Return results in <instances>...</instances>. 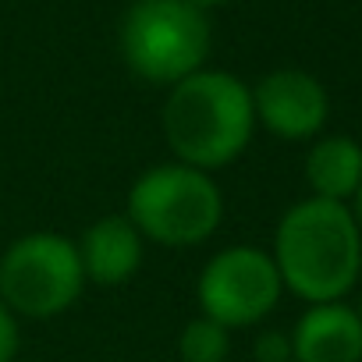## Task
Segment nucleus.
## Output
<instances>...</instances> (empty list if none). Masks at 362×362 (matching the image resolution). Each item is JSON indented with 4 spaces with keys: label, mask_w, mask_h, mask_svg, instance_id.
<instances>
[{
    "label": "nucleus",
    "mask_w": 362,
    "mask_h": 362,
    "mask_svg": "<svg viewBox=\"0 0 362 362\" xmlns=\"http://www.w3.org/2000/svg\"><path fill=\"white\" fill-rule=\"evenodd\" d=\"M351 199H355V214H351V217H355V224L362 228V185H358V192H355Z\"/></svg>",
    "instance_id": "2eb2a0df"
},
{
    "label": "nucleus",
    "mask_w": 362,
    "mask_h": 362,
    "mask_svg": "<svg viewBox=\"0 0 362 362\" xmlns=\"http://www.w3.org/2000/svg\"><path fill=\"white\" fill-rule=\"evenodd\" d=\"M274 263L281 284L298 298L313 305L341 302L362 270V228L344 203L313 196L281 217Z\"/></svg>",
    "instance_id": "f257e3e1"
},
{
    "label": "nucleus",
    "mask_w": 362,
    "mask_h": 362,
    "mask_svg": "<svg viewBox=\"0 0 362 362\" xmlns=\"http://www.w3.org/2000/svg\"><path fill=\"white\" fill-rule=\"evenodd\" d=\"M192 8H199V11H210V8H221V4H228V0H189Z\"/></svg>",
    "instance_id": "4468645a"
},
{
    "label": "nucleus",
    "mask_w": 362,
    "mask_h": 362,
    "mask_svg": "<svg viewBox=\"0 0 362 362\" xmlns=\"http://www.w3.org/2000/svg\"><path fill=\"white\" fill-rule=\"evenodd\" d=\"M351 309H355V316H358V320H362V295H358V302H355V305H351Z\"/></svg>",
    "instance_id": "dca6fc26"
},
{
    "label": "nucleus",
    "mask_w": 362,
    "mask_h": 362,
    "mask_svg": "<svg viewBox=\"0 0 362 362\" xmlns=\"http://www.w3.org/2000/svg\"><path fill=\"white\" fill-rule=\"evenodd\" d=\"M86 274L78 245L64 235H25L0 259V302L11 313L47 320L75 305Z\"/></svg>",
    "instance_id": "39448f33"
},
{
    "label": "nucleus",
    "mask_w": 362,
    "mask_h": 362,
    "mask_svg": "<svg viewBox=\"0 0 362 362\" xmlns=\"http://www.w3.org/2000/svg\"><path fill=\"white\" fill-rule=\"evenodd\" d=\"M228 351H231L228 327H221V323L210 320V316L189 320L185 330H181V337H177V355H181V362H224Z\"/></svg>",
    "instance_id": "9b49d317"
},
{
    "label": "nucleus",
    "mask_w": 362,
    "mask_h": 362,
    "mask_svg": "<svg viewBox=\"0 0 362 362\" xmlns=\"http://www.w3.org/2000/svg\"><path fill=\"white\" fill-rule=\"evenodd\" d=\"M252 110L277 139L298 142V139L320 135L330 114V100H327V89L309 71L277 68L256 82Z\"/></svg>",
    "instance_id": "0eeeda50"
},
{
    "label": "nucleus",
    "mask_w": 362,
    "mask_h": 362,
    "mask_svg": "<svg viewBox=\"0 0 362 362\" xmlns=\"http://www.w3.org/2000/svg\"><path fill=\"white\" fill-rule=\"evenodd\" d=\"M256 362H295L291 334H281V330L259 334L256 337Z\"/></svg>",
    "instance_id": "f8f14e48"
},
{
    "label": "nucleus",
    "mask_w": 362,
    "mask_h": 362,
    "mask_svg": "<svg viewBox=\"0 0 362 362\" xmlns=\"http://www.w3.org/2000/svg\"><path fill=\"white\" fill-rule=\"evenodd\" d=\"M252 89L228 71H192L170 86L163 135L174 156L199 170H217L242 156L252 139Z\"/></svg>",
    "instance_id": "f03ea898"
},
{
    "label": "nucleus",
    "mask_w": 362,
    "mask_h": 362,
    "mask_svg": "<svg viewBox=\"0 0 362 362\" xmlns=\"http://www.w3.org/2000/svg\"><path fill=\"white\" fill-rule=\"evenodd\" d=\"M121 54L132 75L153 86L189 78L210 54L206 11L189 0H135L121 22Z\"/></svg>",
    "instance_id": "20e7f679"
},
{
    "label": "nucleus",
    "mask_w": 362,
    "mask_h": 362,
    "mask_svg": "<svg viewBox=\"0 0 362 362\" xmlns=\"http://www.w3.org/2000/svg\"><path fill=\"white\" fill-rule=\"evenodd\" d=\"M295 362H362V320L344 302H320L291 330Z\"/></svg>",
    "instance_id": "6e6552de"
},
{
    "label": "nucleus",
    "mask_w": 362,
    "mask_h": 362,
    "mask_svg": "<svg viewBox=\"0 0 362 362\" xmlns=\"http://www.w3.org/2000/svg\"><path fill=\"white\" fill-rule=\"evenodd\" d=\"M281 274L270 252L252 245H231L217 252L196 284L203 316L221 327H249L259 323L281 298Z\"/></svg>",
    "instance_id": "423d86ee"
},
{
    "label": "nucleus",
    "mask_w": 362,
    "mask_h": 362,
    "mask_svg": "<svg viewBox=\"0 0 362 362\" xmlns=\"http://www.w3.org/2000/svg\"><path fill=\"white\" fill-rule=\"evenodd\" d=\"M82 274L103 288L132 281V274L142 263V235L128 217H100L78 245Z\"/></svg>",
    "instance_id": "1a4fd4ad"
},
{
    "label": "nucleus",
    "mask_w": 362,
    "mask_h": 362,
    "mask_svg": "<svg viewBox=\"0 0 362 362\" xmlns=\"http://www.w3.org/2000/svg\"><path fill=\"white\" fill-rule=\"evenodd\" d=\"M305 181L316 199L348 203L362 185V146L348 135H327L313 142L305 156Z\"/></svg>",
    "instance_id": "9d476101"
},
{
    "label": "nucleus",
    "mask_w": 362,
    "mask_h": 362,
    "mask_svg": "<svg viewBox=\"0 0 362 362\" xmlns=\"http://www.w3.org/2000/svg\"><path fill=\"white\" fill-rule=\"evenodd\" d=\"M124 217L139 228L142 238L170 249H189L217 231L224 199L206 170L189 163H163L146 170L132 185Z\"/></svg>",
    "instance_id": "7ed1b4c3"
},
{
    "label": "nucleus",
    "mask_w": 362,
    "mask_h": 362,
    "mask_svg": "<svg viewBox=\"0 0 362 362\" xmlns=\"http://www.w3.org/2000/svg\"><path fill=\"white\" fill-rule=\"evenodd\" d=\"M18 355V320L0 302V362H11Z\"/></svg>",
    "instance_id": "ddd939ff"
}]
</instances>
